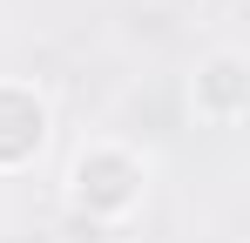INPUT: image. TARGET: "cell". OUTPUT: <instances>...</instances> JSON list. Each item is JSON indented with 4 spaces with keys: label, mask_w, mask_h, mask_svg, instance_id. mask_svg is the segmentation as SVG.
Returning a JSON list of instances; mask_svg holds the SVG:
<instances>
[{
    "label": "cell",
    "mask_w": 250,
    "mask_h": 243,
    "mask_svg": "<svg viewBox=\"0 0 250 243\" xmlns=\"http://www.w3.org/2000/svg\"><path fill=\"white\" fill-rule=\"evenodd\" d=\"M95 196L102 202H122L128 196V169L122 162H95Z\"/></svg>",
    "instance_id": "1"
}]
</instances>
